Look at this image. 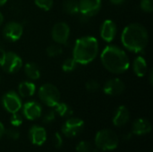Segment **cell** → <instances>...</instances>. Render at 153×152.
<instances>
[{
    "instance_id": "cell-21",
    "label": "cell",
    "mask_w": 153,
    "mask_h": 152,
    "mask_svg": "<svg viewBox=\"0 0 153 152\" xmlns=\"http://www.w3.org/2000/svg\"><path fill=\"white\" fill-rule=\"evenodd\" d=\"M63 8L66 13L71 15L77 14L79 13V2L77 0H64Z\"/></svg>"
},
{
    "instance_id": "cell-17",
    "label": "cell",
    "mask_w": 153,
    "mask_h": 152,
    "mask_svg": "<svg viewBox=\"0 0 153 152\" xmlns=\"http://www.w3.org/2000/svg\"><path fill=\"white\" fill-rule=\"evenodd\" d=\"M130 118V114L126 107L125 106H120L113 117V124L116 126H123L125 125Z\"/></svg>"
},
{
    "instance_id": "cell-27",
    "label": "cell",
    "mask_w": 153,
    "mask_h": 152,
    "mask_svg": "<svg viewBox=\"0 0 153 152\" xmlns=\"http://www.w3.org/2000/svg\"><path fill=\"white\" fill-rule=\"evenodd\" d=\"M85 88L90 92H95V91L99 90V89L100 88V83L97 81H95V80H90V81H88L86 82Z\"/></svg>"
},
{
    "instance_id": "cell-6",
    "label": "cell",
    "mask_w": 153,
    "mask_h": 152,
    "mask_svg": "<svg viewBox=\"0 0 153 152\" xmlns=\"http://www.w3.org/2000/svg\"><path fill=\"white\" fill-rule=\"evenodd\" d=\"M39 98L48 107L54 108L60 100V92L55 85L46 83L39 88Z\"/></svg>"
},
{
    "instance_id": "cell-14",
    "label": "cell",
    "mask_w": 153,
    "mask_h": 152,
    "mask_svg": "<svg viewBox=\"0 0 153 152\" xmlns=\"http://www.w3.org/2000/svg\"><path fill=\"white\" fill-rule=\"evenodd\" d=\"M22 113L28 120H35L41 116V106L36 101H28L22 107Z\"/></svg>"
},
{
    "instance_id": "cell-24",
    "label": "cell",
    "mask_w": 153,
    "mask_h": 152,
    "mask_svg": "<svg viewBox=\"0 0 153 152\" xmlns=\"http://www.w3.org/2000/svg\"><path fill=\"white\" fill-rule=\"evenodd\" d=\"M76 65H77V63L74 60L73 57L67 58L64 61V63L62 65V69L65 73H70V72H73L76 68Z\"/></svg>"
},
{
    "instance_id": "cell-23",
    "label": "cell",
    "mask_w": 153,
    "mask_h": 152,
    "mask_svg": "<svg viewBox=\"0 0 153 152\" xmlns=\"http://www.w3.org/2000/svg\"><path fill=\"white\" fill-rule=\"evenodd\" d=\"M46 52H47V55L50 57H55V56H57L59 55L62 54L63 52V48L62 47L60 46V44H51L49 45L47 49H46Z\"/></svg>"
},
{
    "instance_id": "cell-9",
    "label": "cell",
    "mask_w": 153,
    "mask_h": 152,
    "mask_svg": "<svg viewBox=\"0 0 153 152\" xmlns=\"http://www.w3.org/2000/svg\"><path fill=\"white\" fill-rule=\"evenodd\" d=\"M84 122L77 117H72L65 121L62 126V133L65 136L68 138H73L77 136L83 129Z\"/></svg>"
},
{
    "instance_id": "cell-20",
    "label": "cell",
    "mask_w": 153,
    "mask_h": 152,
    "mask_svg": "<svg viewBox=\"0 0 153 152\" xmlns=\"http://www.w3.org/2000/svg\"><path fill=\"white\" fill-rule=\"evenodd\" d=\"M24 73L30 80H38L40 77V70L37 64L30 62L24 65Z\"/></svg>"
},
{
    "instance_id": "cell-12",
    "label": "cell",
    "mask_w": 153,
    "mask_h": 152,
    "mask_svg": "<svg viewBox=\"0 0 153 152\" xmlns=\"http://www.w3.org/2000/svg\"><path fill=\"white\" fill-rule=\"evenodd\" d=\"M126 90L125 83L117 78L110 79L106 82L103 87V90L105 94L109 96H118L122 94Z\"/></svg>"
},
{
    "instance_id": "cell-30",
    "label": "cell",
    "mask_w": 153,
    "mask_h": 152,
    "mask_svg": "<svg viewBox=\"0 0 153 152\" xmlns=\"http://www.w3.org/2000/svg\"><path fill=\"white\" fill-rule=\"evenodd\" d=\"M4 134L7 136V138L12 139V140H17L20 137L19 132L17 130H15V129H13V128L4 131Z\"/></svg>"
},
{
    "instance_id": "cell-15",
    "label": "cell",
    "mask_w": 153,
    "mask_h": 152,
    "mask_svg": "<svg viewBox=\"0 0 153 152\" xmlns=\"http://www.w3.org/2000/svg\"><path fill=\"white\" fill-rule=\"evenodd\" d=\"M29 138L34 145L41 146L47 140L46 130L39 125H33L29 130Z\"/></svg>"
},
{
    "instance_id": "cell-33",
    "label": "cell",
    "mask_w": 153,
    "mask_h": 152,
    "mask_svg": "<svg viewBox=\"0 0 153 152\" xmlns=\"http://www.w3.org/2000/svg\"><path fill=\"white\" fill-rule=\"evenodd\" d=\"M4 134V127L2 123H0V139L2 138V136Z\"/></svg>"
},
{
    "instance_id": "cell-4",
    "label": "cell",
    "mask_w": 153,
    "mask_h": 152,
    "mask_svg": "<svg viewBox=\"0 0 153 152\" xmlns=\"http://www.w3.org/2000/svg\"><path fill=\"white\" fill-rule=\"evenodd\" d=\"M118 137L115 132L110 129H103L97 133L95 143L99 150L113 151L118 145Z\"/></svg>"
},
{
    "instance_id": "cell-19",
    "label": "cell",
    "mask_w": 153,
    "mask_h": 152,
    "mask_svg": "<svg viewBox=\"0 0 153 152\" xmlns=\"http://www.w3.org/2000/svg\"><path fill=\"white\" fill-rule=\"evenodd\" d=\"M36 91V86L31 82H22L18 86V93L22 98L33 96Z\"/></svg>"
},
{
    "instance_id": "cell-8",
    "label": "cell",
    "mask_w": 153,
    "mask_h": 152,
    "mask_svg": "<svg viewBox=\"0 0 153 152\" xmlns=\"http://www.w3.org/2000/svg\"><path fill=\"white\" fill-rule=\"evenodd\" d=\"M2 103L5 110L11 114L17 113L22 107V100L19 97V95L13 91L10 90L6 92L3 98H2Z\"/></svg>"
},
{
    "instance_id": "cell-5",
    "label": "cell",
    "mask_w": 153,
    "mask_h": 152,
    "mask_svg": "<svg viewBox=\"0 0 153 152\" xmlns=\"http://www.w3.org/2000/svg\"><path fill=\"white\" fill-rule=\"evenodd\" d=\"M0 66L8 73H15L22 67V58L12 51L2 52L0 56Z\"/></svg>"
},
{
    "instance_id": "cell-18",
    "label": "cell",
    "mask_w": 153,
    "mask_h": 152,
    "mask_svg": "<svg viewBox=\"0 0 153 152\" xmlns=\"http://www.w3.org/2000/svg\"><path fill=\"white\" fill-rule=\"evenodd\" d=\"M133 70L136 76L143 77L147 73V62L143 56H137L133 62Z\"/></svg>"
},
{
    "instance_id": "cell-29",
    "label": "cell",
    "mask_w": 153,
    "mask_h": 152,
    "mask_svg": "<svg viewBox=\"0 0 153 152\" xmlns=\"http://www.w3.org/2000/svg\"><path fill=\"white\" fill-rule=\"evenodd\" d=\"M10 122H11L12 125L17 127V126H20V125L22 124V116H21L19 114L14 113V114H13Z\"/></svg>"
},
{
    "instance_id": "cell-31",
    "label": "cell",
    "mask_w": 153,
    "mask_h": 152,
    "mask_svg": "<svg viewBox=\"0 0 153 152\" xmlns=\"http://www.w3.org/2000/svg\"><path fill=\"white\" fill-rule=\"evenodd\" d=\"M55 118H56V112L53 110H50L44 116L42 122L44 124H49V123L53 122L55 120Z\"/></svg>"
},
{
    "instance_id": "cell-13",
    "label": "cell",
    "mask_w": 153,
    "mask_h": 152,
    "mask_svg": "<svg viewBox=\"0 0 153 152\" xmlns=\"http://www.w3.org/2000/svg\"><path fill=\"white\" fill-rule=\"evenodd\" d=\"M117 25L112 20H105L100 28V36L103 40L109 43L113 41L117 35Z\"/></svg>"
},
{
    "instance_id": "cell-28",
    "label": "cell",
    "mask_w": 153,
    "mask_h": 152,
    "mask_svg": "<svg viewBox=\"0 0 153 152\" xmlns=\"http://www.w3.org/2000/svg\"><path fill=\"white\" fill-rule=\"evenodd\" d=\"M141 9L146 13H152L153 11L152 0H141Z\"/></svg>"
},
{
    "instance_id": "cell-22",
    "label": "cell",
    "mask_w": 153,
    "mask_h": 152,
    "mask_svg": "<svg viewBox=\"0 0 153 152\" xmlns=\"http://www.w3.org/2000/svg\"><path fill=\"white\" fill-rule=\"evenodd\" d=\"M54 108L55 112L62 117H69L73 115V109L65 103L58 102Z\"/></svg>"
},
{
    "instance_id": "cell-37",
    "label": "cell",
    "mask_w": 153,
    "mask_h": 152,
    "mask_svg": "<svg viewBox=\"0 0 153 152\" xmlns=\"http://www.w3.org/2000/svg\"><path fill=\"white\" fill-rule=\"evenodd\" d=\"M6 2H7V0H0V6H2V5L5 4H6Z\"/></svg>"
},
{
    "instance_id": "cell-25",
    "label": "cell",
    "mask_w": 153,
    "mask_h": 152,
    "mask_svg": "<svg viewBox=\"0 0 153 152\" xmlns=\"http://www.w3.org/2000/svg\"><path fill=\"white\" fill-rule=\"evenodd\" d=\"M35 4L44 11H49L53 6V0H34Z\"/></svg>"
},
{
    "instance_id": "cell-1",
    "label": "cell",
    "mask_w": 153,
    "mask_h": 152,
    "mask_svg": "<svg viewBox=\"0 0 153 152\" xmlns=\"http://www.w3.org/2000/svg\"><path fill=\"white\" fill-rule=\"evenodd\" d=\"M123 46L129 51L139 53L143 51L149 41V34L144 26L139 23L127 25L121 35Z\"/></svg>"
},
{
    "instance_id": "cell-16",
    "label": "cell",
    "mask_w": 153,
    "mask_h": 152,
    "mask_svg": "<svg viewBox=\"0 0 153 152\" xmlns=\"http://www.w3.org/2000/svg\"><path fill=\"white\" fill-rule=\"evenodd\" d=\"M152 131L151 123L145 118H138L133 124V133L135 135H144Z\"/></svg>"
},
{
    "instance_id": "cell-26",
    "label": "cell",
    "mask_w": 153,
    "mask_h": 152,
    "mask_svg": "<svg viewBox=\"0 0 153 152\" xmlns=\"http://www.w3.org/2000/svg\"><path fill=\"white\" fill-rule=\"evenodd\" d=\"M91 150H92L91 144L88 142H85V141L80 142L76 146L77 152H91Z\"/></svg>"
},
{
    "instance_id": "cell-3",
    "label": "cell",
    "mask_w": 153,
    "mask_h": 152,
    "mask_svg": "<svg viewBox=\"0 0 153 152\" xmlns=\"http://www.w3.org/2000/svg\"><path fill=\"white\" fill-rule=\"evenodd\" d=\"M99 52V43L97 39L91 36H85L75 41L73 58L80 65H88L92 62Z\"/></svg>"
},
{
    "instance_id": "cell-10",
    "label": "cell",
    "mask_w": 153,
    "mask_h": 152,
    "mask_svg": "<svg viewBox=\"0 0 153 152\" xmlns=\"http://www.w3.org/2000/svg\"><path fill=\"white\" fill-rule=\"evenodd\" d=\"M70 35V28L65 22L56 23L51 30V37L53 40L57 44H66Z\"/></svg>"
},
{
    "instance_id": "cell-35",
    "label": "cell",
    "mask_w": 153,
    "mask_h": 152,
    "mask_svg": "<svg viewBox=\"0 0 153 152\" xmlns=\"http://www.w3.org/2000/svg\"><path fill=\"white\" fill-rule=\"evenodd\" d=\"M152 71H151V73H150V78H149V81H150L151 84H152Z\"/></svg>"
},
{
    "instance_id": "cell-34",
    "label": "cell",
    "mask_w": 153,
    "mask_h": 152,
    "mask_svg": "<svg viewBox=\"0 0 153 152\" xmlns=\"http://www.w3.org/2000/svg\"><path fill=\"white\" fill-rule=\"evenodd\" d=\"M112 4H122L125 0H109Z\"/></svg>"
},
{
    "instance_id": "cell-11",
    "label": "cell",
    "mask_w": 153,
    "mask_h": 152,
    "mask_svg": "<svg viewBox=\"0 0 153 152\" xmlns=\"http://www.w3.org/2000/svg\"><path fill=\"white\" fill-rule=\"evenodd\" d=\"M22 25L16 22H10L6 23L3 29V35L4 39L10 42H15L19 40L22 35Z\"/></svg>"
},
{
    "instance_id": "cell-36",
    "label": "cell",
    "mask_w": 153,
    "mask_h": 152,
    "mask_svg": "<svg viewBox=\"0 0 153 152\" xmlns=\"http://www.w3.org/2000/svg\"><path fill=\"white\" fill-rule=\"evenodd\" d=\"M3 22H4V16H3V14L1 13V12H0V26L2 25Z\"/></svg>"
},
{
    "instance_id": "cell-7",
    "label": "cell",
    "mask_w": 153,
    "mask_h": 152,
    "mask_svg": "<svg viewBox=\"0 0 153 152\" xmlns=\"http://www.w3.org/2000/svg\"><path fill=\"white\" fill-rule=\"evenodd\" d=\"M79 13L81 20H88L96 15L101 8V0H79Z\"/></svg>"
},
{
    "instance_id": "cell-32",
    "label": "cell",
    "mask_w": 153,
    "mask_h": 152,
    "mask_svg": "<svg viewBox=\"0 0 153 152\" xmlns=\"http://www.w3.org/2000/svg\"><path fill=\"white\" fill-rule=\"evenodd\" d=\"M54 144L55 147L59 149L61 148L62 144H63V140H62V136L60 135L59 133H55V137H54Z\"/></svg>"
},
{
    "instance_id": "cell-2",
    "label": "cell",
    "mask_w": 153,
    "mask_h": 152,
    "mask_svg": "<svg viewBox=\"0 0 153 152\" xmlns=\"http://www.w3.org/2000/svg\"><path fill=\"white\" fill-rule=\"evenodd\" d=\"M100 59L104 67L112 73H123L130 66V61L126 53L114 45L105 47L101 52Z\"/></svg>"
}]
</instances>
